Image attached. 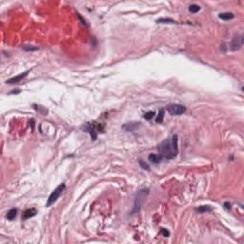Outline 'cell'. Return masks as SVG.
Returning <instances> with one entry per match:
<instances>
[{
	"label": "cell",
	"instance_id": "1",
	"mask_svg": "<svg viewBox=\"0 0 244 244\" xmlns=\"http://www.w3.org/2000/svg\"><path fill=\"white\" fill-rule=\"evenodd\" d=\"M159 155L165 159H173L177 155L178 153V145H177V136L174 134L173 137L170 139H164L158 145Z\"/></svg>",
	"mask_w": 244,
	"mask_h": 244
},
{
	"label": "cell",
	"instance_id": "2",
	"mask_svg": "<svg viewBox=\"0 0 244 244\" xmlns=\"http://www.w3.org/2000/svg\"><path fill=\"white\" fill-rule=\"evenodd\" d=\"M83 131L89 133L91 134V136L93 137V140L96 139L97 137V134L100 131L104 130V126L103 125H100L99 123H97L96 121H92V122H87V123L82 127Z\"/></svg>",
	"mask_w": 244,
	"mask_h": 244
},
{
	"label": "cell",
	"instance_id": "3",
	"mask_svg": "<svg viewBox=\"0 0 244 244\" xmlns=\"http://www.w3.org/2000/svg\"><path fill=\"white\" fill-rule=\"evenodd\" d=\"M148 194H149L148 189H141L138 191V193H137L136 196V198H134L132 214H137V213L140 211V209H141L143 203H144V200L146 199V196Z\"/></svg>",
	"mask_w": 244,
	"mask_h": 244
},
{
	"label": "cell",
	"instance_id": "4",
	"mask_svg": "<svg viewBox=\"0 0 244 244\" xmlns=\"http://www.w3.org/2000/svg\"><path fill=\"white\" fill-rule=\"evenodd\" d=\"M65 190H66V184L65 183H61L60 185H58L57 187H56V188L54 190V192L50 195L48 200H47V203H46L47 207H50V206H52V204H54L56 200L59 198V196L64 193Z\"/></svg>",
	"mask_w": 244,
	"mask_h": 244
},
{
	"label": "cell",
	"instance_id": "5",
	"mask_svg": "<svg viewBox=\"0 0 244 244\" xmlns=\"http://www.w3.org/2000/svg\"><path fill=\"white\" fill-rule=\"evenodd\" d=\"M167 111L172 115H180L186 112V107L180 104H171L167 106Z\"/></svg>",
	"mask_w": 244,
	"mask_h": 244
},
{
	"label": "cell",
	"instance_id": "6",
	"mask_svg": "<svg viewBox=\"0 0 244 244\" xmlns=\"http://www.w3.org/2000/svg\"><path fill=\"white\" fill-rule=\"evenodd\" d=\"M242 46H243V36L240 34V35H237L236 37L233 38L230 44V49L232 51H239V50L242 48Z\"/></svg>",
	"mask_w": 244,
	"mask_h": 244
},
{
	"label": "cell",
	"instance_id": "7",
	"mask_svg": "<svg viewBox=\"0 0 244 244\" xmlns=\"http://www.w3.org/2000/svg\"><path fill=\"white\" fill-rule=\"evenodd\" d=\"M30 72H31V69H30V70L26 71V72H24V73H22V74H18V76H14V77L10 78V79H8L7 81H6V83H7V84H15V83L20 82V81L22 80L23 78L30 73Z\"/></svg>",
	"mask_w": 244,
	"mask_h": 244
},
{
	"label": "cell",
	"instance_id": "8",
	"mask_svg": "<svg viewBox=\"0 0 244 244\" xmlns=\"http://www.w3.org/2000/svg\"><path fill=\"white\" fill-rule=\"evenodd\" d=\"M37 214V211H36V209H34V208H31V209H27L26 211H25L23 213V215H22V219L23 220H26L28 219V218H30V217H34Z\"/></svg>",
	"mask_w": 244,
	"mask_h": 244
},
{
	"label": "cell",
	"instance_id": "9",
	"mask_svg": "<svg viewBox=\"0 0 244 244\" xmlns=\"http://www.w3.org/2000/svg\"><path fill=\"white\" fill-rule=\"evenodd\" d=\"M162 159H163V157L161 156V155H156V154H151V155H149L148 156V160L150 162H152V163H155V164H157L159 163Z\"/></svg>",
	"mask_w": 244,
	"mask_h": 244
},
{
	"label": "cell",
	"instance_id": "10",
	"mask_svg": "<svg viewBox=\"0 0 244 244\" xmlns=\"http://www.w3.org/2000/svg\"><path fill=\"white\" fill-rule=\"evenodd\" d=\"M140 125V123H136V122H130V123H127L123 125V129H125L126 131H134L136 130L138 126Z\"/></svg>",
	"mask_w": 244,
	"mask_h": 244
},
{
	"label": "cell",
	"instance_id": "11",
	"mask_svg": "<svg viewBox=\"0 0 244 244\" xmlns=\"http://www.w3.org/2000/svg\"><path fill=\"white\" fill-rule=\"evenodd\" d=\"M218 17H219L220 19H222V20L227 21V20L233 19V18L234 17V14H233V12H222V14H219Z\"/></svg>",
	"mask_w": 244,
	"mask_h": 244
},
{
	"label": "cell",
	"instance_id": "12",
	"mask_svg": "<svg viewBox=\"0 0 244 244\" xmlns=\"http://www.w3.org/2000/svg\"><path fill=\"white\" fill-rule=\"evenodd\" d=\"M16 214H17V210L14 208H12L7 213V218L9 220H14V218L16 217Z\"/></svg>",
	"mask_w": 244,
	"mask_h": 244
},
{
	"label": "cell",
	"instance_id": "13",
	"mask_svg": "<svg viewBox=\"0 0 244 244\" xmlns=\"http://www.w3.org/2000/svg\"><path fill=\"white\" fill-rule=\"evenodd\" d=\"M196 211L200 214H204V213H207V212H211L212 211V207L208 205H203V206H200L198 209H196Z\"/></svg>",
	"mask_w": 244,
	"mask_h": 244
},
{
	"label": "cell",
	"instance_id": "14",
	"mask_svg": "<svg viewBox=\"0 0 244 244\" xmlns=\"http://www.w3.org/2000/svg\"><path fill=\"white\" fill-rule=\"evenodd\" d=\"M157 23H162V24H174L177 23L176 21L171 19V18H160V19L156 20Z\"/></svg>",
	"mask_w": 244,
	"mask_h": 244
},
{
	"label": "cell",
	"instance_id": "15",
	"mask_svg": "<svg viewBox=\"0 0 244 244\" xmlns=\"http://www.w3.org/2000/svg\"><path fill=\"white\" fill-rule=\"evenodd\" d=\"M163 118H164V109H161L158 112V115L155 118V122L156 123H161L163 121Z\"/></svg>",
	"mask_w": 244,
	"mask_h": 244
},
{
	"label": "cell",
	"instance_id": "16",
	"mask_svg": "<svg viewBox=\"0 0 244 244\" xmlns=\"http://www.w3.org/2000/svg\"><path fill=\"white\" fill-rule=\"evenodd\" d=\"M189 11L191 12H193V14H196V12H198L200 11V7L198 5H196V4H193V5H191L190 7H189Z\"/></svg>",
	"mask_w": 244,
	"mask_h": 244
},
{
	"label": "cell",
	"instance_id": "17",
	"mask_svg": "<svg viewBox=\"0 0 244 244\" xmlns=\"http://www.w3.org/2000/svg\"><path fill=\"white\" fill-rule=\"evenodd\" d=\"M155 112H147L146 114H144V115H143V117L147 120H151L155 117Z\"/></svg>",
	"mask_w": 244,
	"mask_h": 244
},
{
	"label": "cell",
	"instance_id": "18",
	"mask_svg": "<svg viewBox=\"0 0 244 244\" xmlns=\"http://www.w3.org/2000/svg\"><path fill=\"white\" fill-rule=\"evenodd\" d=\"M23 50L26 52H33V51H37L38 48H37V47L32 46V45H25L23 47Z\"/></svg>",
	"mask_w": 244,
	"mask_h": 244
},
{
	"label": "cell",
	"instance_id": "19",
	"mask_svg": "<svg viewBox=\"0 0 244 244\" xmlns=\"http://www.w3.org/2000/svg\"><path fill=\"white\" fill-rule=\"evenodd\" d=\"M139 165L141 166L142 169H144V170H147V171H149L150 170V167H149V165L146 163V162H144L143 160H139Z\"/></svg>",
	"mask_w": 244,
	"mask_h": 244
},
{
	"label": "cell",
	"instance_id": "20",
	"mask_svg": "<svg viewBox=\"0 0 244 244\" xmlns=\"http://www.w3.org/2000/svg\"><path fill=\"white\" fill-rule=\"evenodd\" d=\"M161 232H162V234H163V236L165 237H168L169 236H170V233H169V231H167L166 229H164V228L161 230Z\"/></svg>",
	"mask_w": 244,
	"mask_h": 244
},
{
	"label": "cell",
	"instance_id": "21",
	"mask_svg": "<svg viewBox=\"0 0 244 244\" xmlns=\"http://www.w3.org/2000/svg\"><path fill=\"white\" fill-rule=\"evenodd\" d=\"M224 207H225V209H227V210H228V209L230 210V209H231V204H230L229 202H225L224 203Z\"/></svg>",
	"mask_w": 244,
	"mask_h": 244
}]
</instances>
